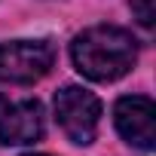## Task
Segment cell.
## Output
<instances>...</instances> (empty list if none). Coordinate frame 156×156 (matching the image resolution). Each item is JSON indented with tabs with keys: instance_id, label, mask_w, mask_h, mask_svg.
<instances>
[{
	"instance_id": "6",
	"label": "cell",
	"mask_w": 156,
	"mask_h": 156,
	"mask_svg": "<svg viewBox=\"0 0 156 156\" xmlns=\"http://www.w3.org/2000/svg\"><path fill=\"white\" fill-rule=\"evenodd\" d=\"M132 12L141 22V28L150 31L153 22H156V0H132Z\"/></svg>"
},
{
	"instance_id": "4",
	"label": "cell",
	"mask_w": 156,
	"mask_h": 156,
	"mask_svg": "<svg viewBox=\"0 0 156 156\" xmlns=\"http://www.w3.org/2000/svg\"><path fill=\"white\" fill-rule=\"evenodd\" d=\"M116 132L141 150H150L156 141V104L147 95H126L113 107Z\"/></svg>"
},
{
	"instance_id": "3",
	"label": "cell",
	"mask_w": 156,
	"mask_h": 156,
	"mask_svg": "<svg viewBox=\"0 0 156 156\" xmlns=\"http://www.w3.org/2000/svg\"><path fill=\"white\" fill-rule=\"evenodd\" d=\"M55 64V46L49 40H9L0 43V80L28 86L37 83Z\"/></svg>"
},
{
	"instance_id": "2",
	"label": "cell",
	"mask_w": 156,
	"mask_h": 156,
	"mask_svg": "<svg viewBox=\"0 0 156 156\" xmlns=\"http://www.w3.org/2000/svg\"><path fill=\"white\" fill-rule=\"evenodd\" d=\"M55 119L61 126V132L73 141V144H92L98 135V119H101V101L98 95H92L83 86H64L61 92H55Z\"/></svg>"
},
{
	"instance_id": "1",
	"label": "cell",
	"mask_w": 156,
	"mask_h": 156,
	"mask_svg": "<svg viewBox=\"0 0 156 156\" xmlns=\"http://www.w3.org/2000/svg\"><path fill=\"white\" fill-rule=\"evenodd\" d=\"M70 58L73 67L86 80L95 83H113L126 76L135 61H138V43L129 31L113 28V25H95L76 34L70 43Z\"/></svg>"
},
{
	"instance_id": "7",
	"label": "cell",
	"mask_w": 156,
	"mask_h": 156,
	"mask_svg": "<svg viewBox=\"0 0 156 156\" xmlns=\"http://www.w3.org/2000/svg\"><path fill=\"white\" fill-rule=\"evenodd\" d=\"M25 156H49V153H25Z\"/></svg>"
},
{
	"instance_id": "5",
	"label": "cell",
	"mask_w": 156,
	"mask_h": 156,
	"mask_svg": "<svg viewBox=\"0 0 156 156\" xmlns=\"http://www.w3.org/2000/svg\"><path fill=\"white\" fill-rule=\"evenodd\" d=\"M43 138V104L37 98H22L0 104V144L22 147Z\"/></svg>"
}]
</instances>
